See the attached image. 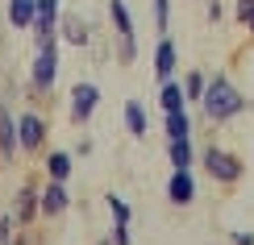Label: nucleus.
I'll use <instances>...</instances> for the list:
<instances>
[{
  "mask_svg": "<svg viewBox=\"0 0 254 245\" xmlns=\"http://www.w3.org/2000/svg\"><path fill=\"white\" fill-rule=\"evenodd\" d=\"M55 79H59V46H55V38L34 42V67H29V88H34L38 96H46L50 88H55Z\"/></svg>",
  "mask_w": 254,
  "mask_h": 245,
  "instance_id": "2",
  "label": "nucleus"
},
{
  "mask_svg": "<svg viewBox=\"0 0 254 245\" xmlns=\"http://www.w3.org/2000/svg\"><path fill=\"white\" fill-rule=\"evenodd\" d=\"M192 162H196L192 142H188V137H175V142H171V166L175 170H192Z\"/></svg>",
  "mask_w": 254,
  "mask_h": 245,
  "instance_id": "18",
  "label": "nucleus"
},
{
  "mask_svg": "<svg viewBox=\"0 0 254 245\" xmlns=\"http://www.w3.org/2000/svg\"><path fill=\"white\" fill-rule=\"evenodd\" d=\"M154 75L158 79H171L175 75V46H171V38H163L158 50H154Z\"/></svg>",
  "mask_w": 254,
  "mask_h": 245,
  "instance_id": "13",
  "label": "nucleus"
},
{
  "mask_svg": "<svg viewBox=\"0 0 254 245\" xmlns=\"http://www.w3.org/2000/svg\"><path fill=\"white\" fill-rule=\"evenodd\" d=\"M167 196H171V204H192V199H196V183H192V175H188V170H175L171 183H167Z\"/></svg>",
  "mask_w": 254,
  "mask_h": 245,
  "instance_id": "12",
  "label": "nucleus"
},
{
  "mask_svg": "<svg viewBox=\"0 0 254 245\" xmlns=\"http://www.w3.org/2000/svg\"><path fill=\"white\" fill-rule=\"evenodd\" d=\"M204 75H200V71H192V75L184 79V100H200V96H204Z\"/></svg>",
  "mask_w": 254,
  "mask_h": 245,
  "instance_id": "21",
  "label": "nucleus"
},
{
  "mask_svg": "<svg viewBox=\"0 0 254 245\" xmlns=\"http://www.w3.org/2000/svg\"><path fill=\"white\" fill-rule=\"evenodd\" d=\"M113 245H129V225H113Z\"/></svg>",
  "mask_w": 254,
  "mask_h": 245,
  "instance_id": "25",
  "label": "nucleus"
},
{
  "mask_svg": "<svg viewBox=\"0 0 254 245\" xmlns=\"http://www.w3.org/2000/svg\"><path fill=\"white\" fill-rule=\"evenodd\" d=\"M71 208V196H67V183H59V179H46V183L38 187V212L46 220L63 216V212Z\"/></svg>",
  "mask_w": 254,
  "mask_h": 245,
  "instance_id": "6",
  "label": "nucleus"
},
{
  "mask_svg": "<svg viewBox=\"0 0 254 245\" xmlns=\"http://www.w3.org/2000/svg\"><path fill=\"white\" fill-rule=\"evenodd\" d=\"M109 17H113V38H117V62L129 67L137 58V34H133V17L125 8V0H109Z\"/></svg>",
  "mask_w": 254,
  "mask_h": 245,
  "instance_id": "3",
  "label": "nucleus"
},
{
  "mask_svg": "<svg viewBox=\"0 0 254 245\" xmlns=\"http://www.w3.org/2000/svg\"><path fill=\"white\" fill-rule=\"evenodd\" d=\"M34 220H38V183H34V179H25L17 204H13V225L17 229H29Z\"/></svg>",
  "mask_w": 254,
  "mask_h": 245,
  "instance_id": "8",
  "label": "nucleus"
},
{
  "mask_svg": "<svg viewBox=\"0 0 254 245\" xmlns=\"http://www.w3.org/2000/svg\"><path fill=\"white\" fill-rule=\"evenodd\" d=\"M42 166H46V179L67 183V175H71V154H67V150H50V158H46Z\"/></svg>",
  "mask_w": 254,
  "mask_h": 245,
  "instance_id": "14",
  "label": "nucleus"
},
{
  "mask_svg": "<svg viewBox=\"0 0 254 245\" xmlns=\"http://www.w3.org/2000/svg\"><path fill=\"white\" fill-rule=\"evenodd\" d=\"M8 25L13 29H29L34 25V0H8Z\"/></svg>",
  "mask_w": 254,
  "mask_h": 245,
  "instance_id": "15",
  "label": "nucleus"
},
{
  "mask_svg": "<svg viewBox=\"0 0 254 245\" xmlns=\"http://www.w3.org/2000/svg\"><path fill=\"white\" fill-rule=\"evenodd\" d=\"M100 245H113V241H100Z\"/></svg>",
  "mask_w": 254,
  "mask_h": 245,
  "instance_id": "28",
  "label": "nucleus"
},
{
  "mask_svg": "<svg viewBox=\"0 0 254 245\" xmlns=\"http://www.w3.org/2000/svg\"><path fill=\"white\" fill-rule=\"evenodd\" d=\"M200 104H204V116H208L213 125L234 121V116L246 108V100L238 96V88H234L225 75H217V79H208V83H204V96H200Z\"/></svg>",
  "mask_w": 254,
  "mask_h": 245,
  "instance_id": "1",
  "label": "nucleus"
},
{
  "mask_svg": "<svg viewBox=\"0 0 254 245\" xmlns=\"http://www.w3.org/2000/svg\"><path fill=\"white\" fill-rule=\"evenodd\" d=\"M204 166H208V175H213L217 183H225V187L242 179V158L229 154V150H217V146H208V150H204Z\"/></svg>",
  "mask_w": 254,
  "mask_h": 245,
  "instance_id": "5",
  "label": "nucleus"
},
{
  "mask_svg": "<svg viewBox=\"0 0 254 245\" xmlns=\"http://www.w3.org/2000/svg\"><path fill=\"white\" fill-rule=\"evenodd\" d=\"M55 34H63V42H71V46H88V21H83L79 13H59V25Z\"/></svg>",
  "mask_w": 254,
  "mask_h": 245,
  "instance_id": "11",
  "label": "nucleus"
},
{
  "mask_svg": "<svg viewBox=\"0 0 254 245\" xmlns=\"http://www.w3.org/2000/svg\"><path fill=\"white\" fill-rule=\"evenodd\" d=\"M96 104H100V88L96 83H75V88H71V121L88 125L92 112H96Z\"/></svg>",
  "mask_w": 254,
  "mask_h": 245,
  "instance_id": "7",
  "label": "nucleus"
},
{
  "mask_svg": "<svg viewBox=\"0 0 254 245\" xmlns=\"http://www.w3.org/2000/svg\"><path fill=\"white\" fill-rule=\"evenodd\" d=\"M158 104H163V112H179L184 108V88L171 79H163V88H158Z\"/></svg>",
  "mask_w": 254,
  "mask_h": 245,
  "instance_id": "16",
  "label": "nucleus"
},
{
  "mask_svg": "<svg viewBox=\"0 0 254 245\" xmlns=\"http://www.w3.org/2000/svg\"><path fill=\"white\" fill-rule=\"evenodd\" d=\"M188 133H192V121H188V112H184V108H179V112H167V137L175 142V137H188Z\"/></svg>",
  "mask_w": 254,
  "mask_h": 245,
  "instance_id": "19",
  "label": "nucleus"
},
{
  "mask_svg": "<svg viewBox=\"0 0 254 245\" xmlns=\"http://www.w3.org/2000/svg\"><path fill=\"white\" fill-rule=\"evenodd\" d=\"M125 125H129V133H133V137H146V133H150V125H146V108H142L137 100L125 104Z\"/></svg>",
  "mask_w": 254,
  "mask_h": 245,
  "instance_id": "17",
  "label": "nucleus"
},
{
  "mask_svg": "<svg viewBox=\"0 0 254 245\" xmlns=\"http://www.w3.org/2000/svg\"><path fill=\"white\" fill-rule=\"evenodd\" d=\"M221 17H225V8H221V0H208V21H213V25H217Z\"/></svg>",
  "mask_w": 254,
  "mask_h": 245,
  "instance_id": "26",
  "label": "nucleus"
},
{
  "mask_svg": "<svg viewBox=\"0 0 254 245\" xmlns=\"http://www.w3.org/2000/svg\"><path fill=\"white\" fill-rule=\"evenodd\" d=\"M55 25H59V0H34V42H46L55 38Z\"/></svg>",
  "mask_w": 254,
  "mask_h": 245,
  "instance_id": "9",
  "label": "nucleus"
},
{
  "mask_svg": "<svg viewBox=\"0 0 254 245\" xmlns=\"http://www.w3.org/2000/svg\"><path fill=\"white\" fill-rule=\"evenodd\" d=\"M0 245H13V212H0Z\"/></svg>",
  "mask_w": 254,
  "mask_h": 245,
  "instance_id": "24",
  "label": "nucleus"
},
{
  "mask_svg": "<svg viewBox=\"0 0 254 245\" xmlns=\"http://www.w3.org/2000/svg\"><path fill=\"white\" fill-rule=\"evenodd\" d=\"M238 21L254 34V0H238Z\"/></svg>",
  "mask_w": 254,
  "mask_h": 245,
  "instance_id": "22",
  "label": "nucleus"
},
{
  "mask_svg": "<svg viewBox=\"0 0 254 245\" xmlns=\"http://www.w3.org/2000/svg\"><path fill=\"white\" fill-rule=\"evenodd\" d=\"M42 146H46V121H42V112L25 108L17 116V150L21 154H42Z\"/></svg>",
  "mask_w": 254,
  "mask_h": 245,
  "instance_id": "4",
  "label": "nucleus"
},
{
  "mask_svg": "<svg viewBox=\"0 0 254 245\" xmlns=\"http://www.w3.org/2000/svg\"><path fill=\"white\" fill-rule=\"evenodd\" d=\"M234 245H254V233H234Z\"/></svg>",
  "mask_w": 254,
  "mask_h": 245,
  "instance_id": "27",
  "label": "nucleus"
},
{
  "mask_svg": "<svg viewBox=\"0 0 254 245\" xmlns=\"http://www.w3.org/2000/svg\"><path fill=\"white\" fill-rule=\"evenodd\" d=\"M17 158V121H13V108L0 104V162H13Z\"/></svg>",
  "mask_w": 254,
  "mask_h": 245,
  "instance_id": "10",
  "label": "nucleus"
},
{
  "mask_svg": "<svg viewBox=\"0 0 254 245\" xmlns=\"http://www.w3.org/2000/svg\"><path fill=\"white\" fill-rule=\"evenodd\" d=\"M167 8H171V0H154V29L158 34H167Z\"/></svg>",
  "mask_w": 254,
  "mask_h": 245,
  "instance_id": "23",
  "label": "nucleus"
},
{
  "mask_svg": "<svg viewBox=\"0 0 254 245\" xmlns=\"http://www.w3.org/2000/svg\"><path fill=\"white\" fill-rule=\"evenodd\" d=\"M104 204H109V212H113V225H129V204H125V199L117 196V191H113V196H104Z\"/></svg>",
  "mask_w": 254,
  "mask_h": 245,
  "instance_id": "20",
  "label": "nucleus"
}]
</instances>
